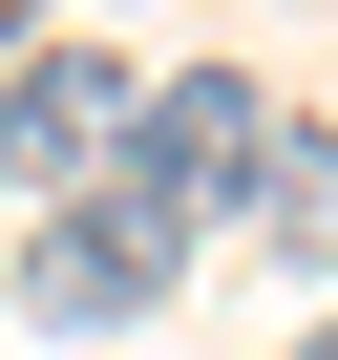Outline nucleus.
I'll list each match as a JSON object with an SVG mask.
<instances>
[{
  "instance_id": "obj_1",
  "label": "nucleus",
  "mask_w": 338,
  "mask_h": 360,
  "mask_svg": "<svg viewBox=\"0 0 338 360\" xmlns=\"http://www.w3.org/2000/svg\"><path fill=\"white\" fill-rule=\"evenodd\" d=\"M254 169H275V85H254V64H169V85H127L106 212H127L148 255H191V233H233V212H254Z\"/></svg>"
},
{
  "instance_id": "obj_2",
  "label": "nucleus",
  "mask_w": 338,
  "mask_h": 360,
  "mask_svg": "<svg viewBox=\"0 0 338 360\" xmlns=\"http://www.w3.org/2000/svg\"><path fill=\"white\" fill-rule=\"evenodd\" d=\"M169 276H191V255H148L106 191H64V212L22 233V318H43V339H127V318H169Z\"/></svg>"
},
{
  "instance_id": "obj_3",
  "label": "nucleus",
  "mask_w": 338,
  "mask_h": 360,
  "mask_svg": "<svg viewBox=\"0 0 338 360\" xmlns=\"http://www.w3.org/2000/svg\"><path fill=\"white\" fill-rule=\"evenodd\" d=\"M106 148H127V64L106 43H22V64H0V169L106 191Z\"/></svg>"
},
{
  "instance_id": "obj_4",
  "label": "nucleus",
  "mask_w": 338,
  "mask_h": 360,
  "mask_svg": "<svg viewBox=\"0 0 338 360\" xmlns=\"http://www.w3.org/2000/svg\"><path fill=\"white\" fill-rule=\"evenodd\" d=\"M275 276H338V127H275V169H254V212H233Z\"/></svg>"
},
{
  "instance_id": "obj_5",
  "label": "nucleus",
  "mask_w": 338,
  "mask_h": 360,
  "mask_svg": "<svg viewBox=\"0 0 338 360\" xmlns=\"http://www.w3.org/2000/svg\"><path fill=\"white\" fill-rule=\"evenodd\" d=\"M22 43H43V0H0V64H22Z\"/></svg>"
},
{
  "instance_id": "obj_6",
  "label": "nucleus",
  "mask_w": 338,
  "mask_h": 360,
  "mask_svg": "<svg viewBox=\"0 0 338 360\" xmlns=\"http://www.w3.org/2000/svg\"><path fill=\"white\" fill-rule=\"evenodd\" d=\"M317 360H338V318H317Z\"/></svg>"
},
{
  "instance_id": "obj_7",
  "label": "nucleus",
  "mask_w": 338,
  "mask_h": 360,
  "mask_svg": "<svg viewBox=\"0 0 338 360\" xmlns=\"http://www.w3.org/2000/svg\"><path fill=\"white\" fill-rule=\"evenodd\" d=\"M0 191H22V169H0Z\"/></svg>"
}]
</instances>
